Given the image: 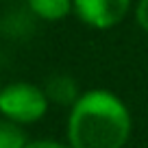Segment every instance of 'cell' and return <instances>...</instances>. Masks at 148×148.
I'll list each match as a JSON object with an SVG mask.
<instances>
[{"label": "cell", "instance_id": "6da1fadb", "mask_svg": "<svg viewBox=\"0 0 148 148\" xmlns=\"http://www.w3.org/2000/svg\"><path fill=\"white\" fill-rule=\"evenodd\" d=\"M131 126V111L120 96L89 89L70 107L65 133L72 148H124Z\"/></svg>", "mask_w": 148, "mask_h": 148}, {"label": "cell", "instance_id": "7a4b0ae2", "mask_svg": "<svg viewBox=\"0 0 148 148\" xmlns=\"http://www.w3.org/2000/svg\"><path fill=\"white\" fill-rule=\"evenodd\" d=\"M50 98L39 85L18 81L0 87V116L15 124H33L48 113Z\"/></svg>", "mask_w": 148, "mask_h": 148}, {"label": "cell", "instance_id": "3957f363", "mask_svg": "<svg viewBox=\"0 0 148 148\" xmlns=\"http://www.w3.org/2000/svg\"><path fill=\"white\" fill-rule=\"evenodd\" d=\"M133 0H74V15L89 28L109 31L126 18Z\"/></svg>", "mask_w": 148, "mask_h": 148}, {"label": "cell", "instance_id": "277c9868", "mask_svg": "<svg viewBox=\"0 0 148 148\" xmlns=\"http://www.w3.org/2000/svg\"><path fill=\"white\" fill-rule=\"evenodd\" d=\"M26 5L31 13L44 22H61L74 13V0H26Z\"/></svg>", "mask_w": 148, "mask_h": 148}, {"label": "cell", "instance_id": "5b68a950", "mask_svg": "<svg viewBox=\"0 0 148 148\" xmlns=\"http://www.w3.org/2000/svg\"><path fill=\"white\" fill-rule=\"evenodd\" d=\"M44 89H46L50 102L63 105V107H72L74 102L79 100V96H81L74 79L72 76H65V74H57V76L48 79V83H46Z\"/></svg>", "mask_w": 148, "mask_h": 148}, {"label": "cell", "instance_id": "8992f818", "mask_svg": "<svg viewBox=\"0 0 148 148\" xmlns=\"http://www.w3.org/2000/svg\"><path fill=\"white\" fill-rule=\"evenodd\" d=\"M26 133L22 131V124L0 118V148H24L26 146Z\"/></svg>", "mask_w": 148, "mask_h": 148}, {"label": "cell", "instance_id": "52a82bcc", "mask_svg": "<svg viewBox=\"0 0 148 148\" xmlns=\"http://www.w3.org/2000/svg\"><path fill=\"white\" fill-rule=\"evenodd\" d=\"M24 148H72L70 144L65 142H59V139H48V137H42V139H33V142H26Z\"/></svg>", "mask_w": 148, "mask_h": 148}, {"label": "cell", "instance_id": "ba28073f", "mask_svg": "<svg viewBox=\"0 0 148 148\" xmlns=\"http://www.w3.org/2000/svg\"><path fill=\"white\" fill-rule=\"evenodd\" d=\"M135 20H137L139 28L144 33H148V0H137L135 7Z\"/></svg>", "mask_w": 148, "mask_h": 148}]
</instances>
